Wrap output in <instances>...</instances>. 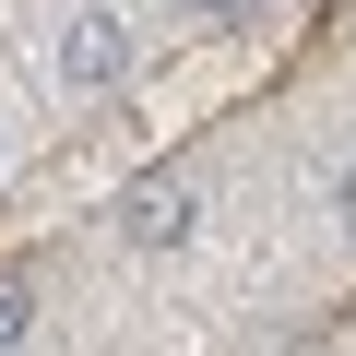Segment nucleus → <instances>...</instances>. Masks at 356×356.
Here are the masks:
<instances>
[{
  "label": "nucleus",
  "instance_id": "3",
  "mask_svg": "<svg viewBox=\"0 0 356 356\" xmlns=\"http://www.w3.org/2000/svg\"><path fill=\"white\" fill-rule=\"evenodd\" d=\"M24 332H36V285H24V273H0V344H24Z\"/></svg>",
  "mask_w": 356,
  "mask_h": 356
},
{
  "label": "nucleus",
  "instance_id": "4",
  "mask_svg": "<svg viewBox=\"0 0 356 356\" xmlns=\"http://www.w3.org/2000/svg\"><path fill=\"white\" fill-rule=\"evenodd\" d=\"M332 214H344V238H356V166H344V178H332Z\"/></svg>",
  "mask_w": 356,
  "mask_h": 356
},
{
  "label": "nucleus",
  "instance_id": "1",
  "mask_svg": "<svg viewBox=\"0 0 356 356\" xmlns=\"http://www.w3.org/2000/svg\"><path fill=\"white\" fill-rule=\"evenodd\" d=\"M48 72H60L72 95H107V83H131V24L107 13V0H72V13H60V36H48Z\"/></svg>",
  "mask_w": 356,
  "mask_h": 356
},
{
  "label": "nucleus",
  "instance_id": "5",
  "mask_svg": "<svg viewBox=\"0 0 356 356\" xmlns=\"http://www.w3.org/2000/svg\"><path fill=\"white\" fill-rule=\"evenodd\" d=\"M191 13H261V0H191Z\"/></svg>",
  "mask_w": 356,
  "mask_h": 356
},
{
  "label": "nucleus",
  "instance_id": "2",
  "mask_svg": "<svg viewBox=\"0 0 356 356\" xmlns=\"http://www.w3.org/2000/svg\"><path fill=\"white\" fill-rule=\"evenodd\" d=\"M119 226H131V250H178V238H191L202 226V191H191V178H131V202H119Z\"/></svg>",
  "mask_w": 356,
  "mask_h": 356
}]
</instances>
